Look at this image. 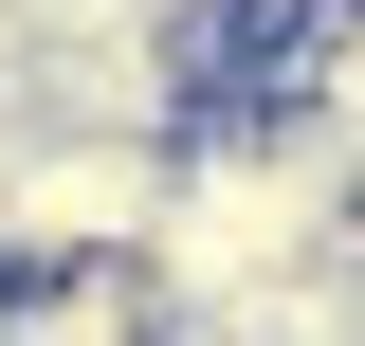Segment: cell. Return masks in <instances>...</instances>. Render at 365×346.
Instances as JSON below:
<instances>
[{"label": "cell", "instance_id": "3", "mask_svg": "<svg viewBox=\"0 0 365 346\" xmlns=\"http://www.w3.org/2000/svg\"><path fill=\"white\" fill-rule=\"evenodd\" d=\"M292 110L365 164V0H329V19H311V91H292Z\"/></svg>", "mask_w": 365, "mask_h": 346}, {"label": "cell", "instance_id": "1", "mask_svg": "<svg viewBox=\"0 0 365 346\" xmlns=\"http://www.w3.org/2000/svg\"><path fill=\"white\" fill-rule=\"evenodd\" d=\"M165 201L182 128H73V110L0 128V256H165Z\"/></svg>", "mask_w": 365, "mask_h": 346}, {"label": "cell", "instance_id": "2", "mask_svg": "<svg viewBox=\"0 0 365 346\" xmlns=\"http://www.w3.org/2000/svg\"><path fill=\"white\" fill-rule=\"evenodd\" d=\"M0 346H182L165 256H0Z\"/></svg>", "mask_w": 365, "mask_h": 346}]
</instances>
